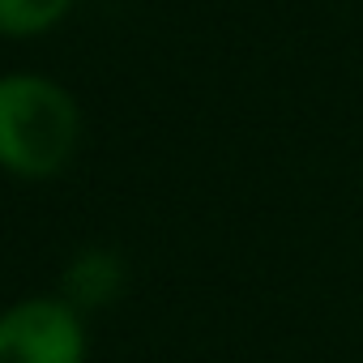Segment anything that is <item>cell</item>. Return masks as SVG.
I'll return each mask as SVG.
<instances>
[{
    "label": "cell",
    "instance_id": "7a4b0ae2",
    "mask_svg": "<svg viewBox=\"0 0 363 363\" xmlns=\"http://www.w3.org/2000/svg\"><path fill=\"white\" fill-rule=\"evenodd\" d=\"M90 329L56 291L0 308V363H86Z\"/></svg>",
    "mask_w": 363,
    "mask_h": 363
},
{
    "label": "cell",
    "instance_id": "6da1fadb",
    "mask_svg": "<svg viewBox=\"0 0 363 363\" xmlns=\"http://www.w3.org/2000/svg\"><path fill=\"white\" fill-rule=\"evenodd\" d=\"M86 141V111L77 94L35 69L0 73V171L43 184L65 175Z\"/></svg>",
    "mask_w": 363,
    "mask_h": 363
},
{
    "label": "cell",
    "instance_id": "3957f363",
    "mask_svg": "<svg viewBox=\"0 0 363 363\" xmlns=\"http://www.w3.org/2000/svg\"><path fill=\"white\" fill-rule=\"evenodd\" d=\"M124 286H128V265H124V257H120L116 248H107V244H82V248L65 261L56 295H60L73 312L94 316V312H107V308L124 295Z\"/></svg>",
    "mask_w": 363,
    "mask_h": 363
},
{
    "label": "cell",
    "instance_id": "277c9868",
    "mask_svg": "<svg viewBox=\"0 0 363 363\" xmlns=\"http://www.w3.org/2000/svg\"><path fill=\"white\" fill-rule=\"evenodd\" d=\"M73 5L77 0H0V39H43L73 13Z\"/></svg>",
    "mask_w": 363,
    "mask_h": 363
}]
</instances>
